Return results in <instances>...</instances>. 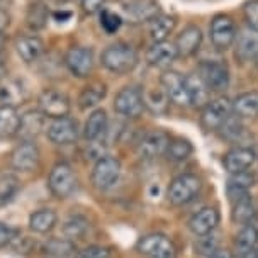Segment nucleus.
I'll use <instances>...</instances> for the list:
<instances>
[{
	"label": "nucleus",
	"mask_w": 258,
	"mask_h": 258,
	"mask_svg": "<svg viewBox=\"0 0 258 258\" xmlns=\"http://www.w3.org/2000/svg\"><path fill=\"white\" fill-rule=\"evenodd\" d=\"M143 102L151 114L163 116L168 110L170 99L163 89H145L143 90Z\"/></svg>",
	"instance_id": "27"
},
{
	"label": "nucleus",
	"mask_w": 258,
	"mask_h": 258,
	"mask_svg": "<svg viewBox=\"0 0 258 258\" xmlns=\"http://www.w3.org/2000/svg\"><path fill=\"white\" fill-rule=\"evenodd\" d=\"M201 180L192 173H182L175 177L168 187V201L173 206H185L192 202L201 192Z\"/></svg>",
	"instance_id": "3"
},
{
	"label": "nucleus",
	"mask_w": 258,
	"mask_h": 258,
	"mask_svg": "<svg viewBox=\"0 0 258 258\" xmlns=\"http://www.w3.org/2000/svg\"><path fill=\"white\" fill-rule=\"evenodd\" d=\"M177 58H178V54H177V49H175V44L167 43V41L155 43L148 51H146V61H148V64L158 67V68L170 67Z\"/></svg>",
	"instance_id": "24"
},
{
	"label": "nucleus",
	"mask_w": 258,
	"mask_h": 258,
	"mask_svg": "<svg viewBox=\"0 0 258 258\" xmlns=\"http://www.w3.org/2000/svg\"><path fill=\"white\" fill-rule=\"evenodd\" d=\"M100 26L107 34H114L122 26V17L114 11H102V14H100Z\"/></svg>",
	"instance_id": "40"
},
{
	"label": "nucleus",
	"mask_w": 258,
	"mask_h": 258,
	"mask_svg": "<svg viewBox=\"0 0 258 258\" xmlns=\"http://www.w3.org/2000/svg\"><path fill=\"white\" fill-rule=\"evenodd\" d=\"M197 75L211 92H223L229 85V70L223 61H202Z\"/></svg>",
	"instance_id": "7"
},
{
	"label": "nucleus",
	"mask_w": 258,
	"mask_h": 258,
	"mask_svg": "<svg viewBox=\"0 0 258 258\" xmlns=\"http://www.w3.org/2000/svg\"><path fill=\"white\" fill-rule=\"evenodd\" d=\"M56 219L58 218H56V213H54V211H51V209H39V211H36V213L31 214L29 228L34 233L46 234V233H49L54 228Z\"/></svg>",
	"instance_id": "31"
},
{
	"label": "nucleus",
	"mask_w": 258,
	"mask_h": 258,
	"mask_svg": "<svg viewBox=\"0 0 258 258\" xmlns=\"http://www.w3.org/2000/svg\"><path fill=\"white\" fill-rule=\"evenodd\" d=\"M7 26H9V14L4 9H0V34H2Z\"/></svg>",
	"instance_id": "46"
},
{
	"label": "nucleus",
	"mask_w": 258,
	"mask_h": 258,
	"mask_svg": "<svg viewBox=\"0 0 258 258\" xmlns=\"http://www.w3.org/2000/svg\"><path fill=\"white\" fill-rule=\"evenodd\" d=\"M253 183H255V177L250 175L248 172H243V173H238V175H233V178L229 180V188H239V190H248Z\"/></svg>",
	"instance_id": "41"
},
{
	"label": "nucleus",
	"mask_w": 258,
	"mask_h": 258,
	"mask_svg": "<svg viewBox=\"0 0 258 258\" xmlns=\"http://www.w3.org/2000/svg\"><path fill=\"white\" fill-rule=\"evenodd\" d=\"M21 116L17 114L16 107L0 105V136H12L17 135Z\"/></svg>",
	"instance_id": "35"
},
{
	"label": "nucleus",
	"mask_w": 258,
	"mask_h": 258,
	"mask_svg": "<svg viewBox=\"0 0 258 258\" xmlns=\"http://www.w3.org/2000/svg\"><path fill=\"white\" fill-rule=\"evenodd\" d=\"M236 48H234V54L239 61L250 63L258 59V29L253 27H246L243 29L234 39Z\"/></svg>",
	"instance_id": "18"
},
{
	"label": "nucleus",
	"mask_w": 258,
	"mask_h": 258,
	"mask_svg": "<svg viewBox=\"0 0 258 258\" xmlns=\"http://www.w3.org/2000/svg\"><path fill=\"white\" fill-rule=\"evenodd\" d=\"M6 77V67H4V61H2V53H0V78Z\"/></svg>",
	"instance_id": "50"
},
{
	"label": "nucleus",
	"mask_w": 258,
	"mask_h": 258,
	"mask_svg": "<svg viewBox=\"0 0 258 258\" xmlns=\"http://www.w3.org/2000/svg\"><path fill=\"white\" fill-rule=\"evenodd\" d=\"M121 161L114 156H102L97 160L92 170V183L99 190H107L121 177Z\"/></svg>",
	"instance_id": "6"
},
{
	"label": "nucleus",
	"mask_w": 258,
	"mask_h": 258,
	"mask_svg": "<svg viewBox=\"0 0 258 258\" xmlns=\"http://www.w3.org/2000/svg\"><path fill=\"white\" fill-rule=\"evenodd\" d=\"M202 43V32L197 26H187L177 41H175V49H177L178 58H190L197 53Z\"/></svg>",
	"instance_id": "22"
},
{
	"label": "nucleus",
	"mask_w": 258,
	"mask_h": 258,
	"mask_svg": "<svg viewBox=\"0 0 258 258\" xmlns=\"http://www.w3.org/2000/svg\"><path fill=\"white\" fill-rule=\"evenodd\" d=\"M19 190V180L12 173H0V204H6Z\"/></svg>",
	"instance_id": "38"
},
{
	"label": "nucleus",
	"mask_w": 258,
	"mask_h": 258,
	"mask_svg": "<svg viewBox=\"0 0 258 258\" xmlns=\"http://www.w3.org/2000/svg\"><path fill=\"white\" fill-rule=\"evenodd\" d=\"M53 17H54V21L56 22H63L61 19H64V17H67V19H70L72 17V12H53Z\"/></svg>",
	"instance_id": "48"
},
{
	"label": "nucleus",
	"mask_w": 258,
	"mask_h": 258,
	"mask_svg": "<svg viewBox=\"0 0 258 258\" xmlns=\"http://www.w3.org/2000/svg\"><path fill=\"white\" fill-rule=\"evenodd\" d=\"M48 17H49V9L46 7L44 2L38 0V2L31 4L29 9H27L26 24L31 31H41L46 26V22H48Z\"/></svg>",
	"instance_id": "33"
},
{
	"label": "nucleus",
	"mask_w": 258,
	"mask_h": 258,
	"mask_svg": "<svg viewBox=\"0 0 258 258\" xmlns=\"http://www.w3.org/2000/svg\"><path fill=\"white\" fill-rule=\"evenodd\" d=\"M48 187L58 199H67L68 196H72L77 187V177L70 165L64 163V161H59V163L54 165L48 177Z\"/></svg>",
	"instance_id": "5"
},
{
	"label": "nucleus",
	"mask_w": 258,
	"mask_h": 258,
	"mask_svg": "<svg viewBox=\"0 0 258 258\" xmlns=\"http://www.w3.org/2000/svg\"><path fill=\"white\" fill-rule=\"evenodd\" d=\"M78 124L70 117L53 119L46 127V135L54 145H72L78 138Z\"/></svg>",
	"instance_id": "16"
},
{
	"label": "nucleus",
	"mask_w": 258,
	"mask_h": 258,
	"mask_svg": "<svg viewBox=\"0 0 258 258\" xmlns=\"http://www.w3.org/2000/svg\"><path fill=\"white\" fill-rule=\"evenodd\" d=\"M27 97V90L22 80L12 77L0 78V105H9V107H16L22 104Z\"/></svg>",
	"instance_id": "20"
},
{
	"label": "nucleus",
	"mask_w": 258,
	"mask_h": 258,
	"mask_svg": "<svg viewBox=\"0 0 258 258\" xmlns=\"http://www.w3.org/2000/svg\"><path fill=\"white\" fill-rule=\"evenodd\" d=\"M136 250L146 258H177V248L165 234L151 233L138 239Z\"/></svg>",
	"instance_id": "4"
},
{
	"label": "nucleus",
	"mask_w": 258,
	"mask_h": 258,
	"mask_svg": "<svg viewBox=\"0 0 258 258\" xmlns=\"http://www.w3.org/2000/svg\"><path fill=\"white\" fill-rule=\"evenodd\" d=\"M73 251H75V246L70 239H59V238H54L51 241L46 245V253L51 256H56V258H67V256H72Z\"/></svg>",
	"instance_id": "39"
},
{
	"label": "nucleus",
	"mask_w": 258,
	"mask_h": 258,
	"mask_svg": "<svg viewBox=\"0 0 258 258\" xmlns=\"http://www.w3.org/2000/svg\"><path fill=\"white\" fill-rule=\"evenodd\" d=\"M11 165L17 172H32L39 165V150L32 141H22L11 153Z\"/></svg>",
	"instance_id": "14"
},
{
	"label": "nucleus",
	"mask_w": 258,
	"mask_h": 258,
	"mask_svg": "<svg viewBox=\"0 0 258 258\" xmlns=\"http://www.w3.org/2000/svg\"><path fill=\"white\" fill-rule=\"evenodd\" d=\"M233 211H231V218L234 223L238 224H250L251 219L256 216L255 204H253L251 197L246 194H241L238 197H233Z\"/></svg>",
	"instance_id": "26"
},
{
	"label": "nucleus",
	"mask_w": 258,
	"mask_h": 258,
	"mask_svg": "<svg viewBox=\"0 0 258 258\" xmlns=\"http://www.w3.org/2000/svg\"><path fill=\"white\" fill-rule=\"evenodd\" d=\"M256 155L255 151L248 146H236V148L229 150L224 155L223 165L231 175H238L243 172H248L251 168V165L255 163Z\"/></svg>",
	"instance_id": "17"
},
{
	"label": "nucleus",
	"mask_w": 258,
	"mask_h": 258,
	"mask_svg": "<svg viewBox=\"0 0 258 258\" xmlns=\"http://www.w3.org/2000/svg\"><path fill=\"white\" fill-rule=\"evenodd\" d=\"M110 255H112V251H110L107 246L94 245V246H87L85 250H82L78 258H110Z\"/></svg>",
	"instance_id": "42"
},
{
	"label": "nucleus",
	"mask_w": 258,
	"mask_h": 258,
	"mask_svg": "<svg viewBox=\"0 0 258 258\" xmlns=\"http://www.w3.org/2000/svg\"><path fill=\"white\" fill-rule=\"evenodd\" d=\"M175 29V17L167 16V14H158L150 26V38L155 43L165 41L170 36V32Z\"/></svg>",
	"instance_id": "32"
},
{
	"label": "nucleus",
	"mask_w": 258,
	"mask_h": 258,
	"mask_svg": "<svg viewBox=\"0 0 258 258\" xmlns=\"http://www.w3.org/2000/svg\"><path fill=\"white\" fill-rule=\"evenodd\" d=\"M94 51L92 48H85V46H73L64 54V67L73 77L85 78L94 72Z\"/></svg>",
	"instance_id": "8"
},
{
	"label": "nucleus",
	"mask_w": 258,
	"mask_h": 258,
	"mask_svg": "<svg viewBox=\"0 0 258 258\" xmlns=\"http://www.w3.org/2000/svg\"><path fill=\"white\" fill-rule=\"evenodd\" d=\"M233 114V104L224 97L209 100L201 114V124L206 131H219L224 127V124L231 119Z\"/></svg>",
	"instance_id": "2"
},
{
	"label": "nucleus",
	"mask_w": 258,
	"mask_h": 258,
	"mask_svg": "<svg viewBox=\"0 0 258 258\" xmlns=\"http://www.w3.org/2000/svg\"><path fill=\"white\" fill-rule=\"evenodd\" d=\"M187 80V92H188V102L194 107H204L209 102V89L204 85L199 75H188Z\"/></svg>",
	"instance_id": "28"
},
{
	"label": "nucleus",
	"mask_w": 258,
	"mask_h": 258,
	"mask_svg": "<svg viewBox=\"0 0 258 258\" xmlns=\"http://www.w3.org/2000/svg\"><path fill=\"white\" fill-rule=\"evenodd\" d=\"M87 229H89V221L80 214L70 216L63 226L64 236H67V239H70V241H73V239H82L85 236Z\"/></svg>",
	"instance_id": "36"
},
{
	"label": "nucleus",
	"mask_w": 258,
	"mask_h": 258,
	"mask_svg": "<svg viewBox=\"0 0 258 258\" xmlns=\"http://www.w3.org/2000/svg\"><path fill=\"white\" fill-rule=\"evenodd\" d=\"M124 17L138 24V22H145V21H153L156 16L160 14L158 4L153 0H124L121 4Z\"/></svg>",
	"instance_id": "15"
},
{
	"label": "nucleus",
	"mask_w": 258,
	"mask_h": 258,
	"mask_svg": "<svg viewBox=\"0 0 258 258\" xmlns=\"http://www.w3.org/2000/svg\"><path fill=\"white\" fill-rule=\"evenodd\" d=\"M114 109L117 114L127 119H138L141 116L145 102H143V92L138 87H124L116 95Z\"/></svg>",
	"instance_id": "11"
},
{
	"label": "nucleus",
	"mask_w": 258,
	"mask_h": 258,
	"mask_svg": "<svg viewBox=\"0 0 258 258\" xmlns=\"http://www.w3.org/2000/svg\"><path fill=\"white\" fill-rule=\"evenodd\" d=\"M105 94H107V87L104 84H90L87 85L84 90L78 95V107L82 110H89L94 109L95 105H99L104 100Z\"/></svg>",
	"instance_id": "29"
},
{
	"label": "nucleus",
	"mask_w": 258,
	"mask_h": 258,
	"mask_svg": "<svg viewBox=\"0 0 258 258\" xmlns=\"http://www.w3.org/2000/svg\"><path fill=\"white\" fill-rule=\"evenodd\" d=\"M16 51L24 63H34L44 53V43L34 34L19 36L16 39Z\"/></svg>",
	"instance_id": "23"
},
{
	"label": "nucleus",
	"mask_w": 258,
	"mask_h": 258,
	"mask_svg": "<svg viewBox=\"0 0 258 258\" xmlns=\"http://www.w3.org/2000/svg\"><path fill=\"white\" fill-rule=\"evenodd\" d=\"M100 61L109 72L112 73H127L138 64V53L131 44L126 43H116L110 44L109 48L104 49Z\"/></svg>",
	"instance_id": "1"
},
{
	"label": "nucleus",
	"mask_w": 258,
	"mask_h": 258,
	"mask_svg": "<svg viewBox=\"0 0 258 258\" xmlns=\"http://www.w3.org/2000/svg\"><path fill=\"white\" fill-rule=\"evenodd\" d=\"M241 258H258V246H256V248H253V250H250V251L243 253Z\"/></svg>",
	"instance_id": "49"
},
{
	"label": "nucleus",
	"mask_w": 258,
	"mask_h": 258,
	"mask_svg": "<svg viewBox=\"0 0 258 258\" xmlns=\"http://www.w3.org/2000/svg\"><path fill=\"white\" fill-rule=\"evenodd\" d=\"M233 112L238 117H256L258 116V92H245L238 95L233 102Z\"/></svg>",
	"instance_id": "30"
},
{
	"label": "nucleus",
	"mask_w": 258,
	"mask_h": 258,
	"mask_svg": "<svg viewBox=\"0 0 258 258\" xmlns=\"http://www.w3.org/2000/svg\"><path fill=\"white\" fill-rule=\"evenodd\" d=\"M192 150L194 148H192L190 141L183 140V138H175V140H170L167 155L170 160L182 161V160H187L188 156L192 155Z\"/></svg>",
	"instance_id": "37"
},
{
	"label": "nucleus",
	"mask_w": 258,
	"mask_h": 258,
	"mask_svg": "<svg viewBox=\"0 0 258 258\" xmlns=\"http://www.w3.org/2000/svg\"><path fill=\"white\" fill-rule=\"evenodd\" d=\"M258 246V229L253 224H245L234 238V248L239 255Z\"/></svg>",
	"instance_id": "34"
},
{
	"label": "nucleus",
	"mask_w": 258,
	"mask_h": 258,
	"mask_svg": "<svg viewBox=\"0 0 258 258\" xmlns=\"http://www.w3.org/2000/svg\"><path fill=\"white\" fill-rule=\"evenodd\" d=\"M109 131V117L104 109H95L90 114L84 127V136L87 141L100 140Z\"/></svg>",
	"instance_id": "25"
},
{
	"label": "nucleus",
	"mask_w": 258,
	"mask_h": 258,
	"mask_svg": "<svg viewBox=\"0 0 258 258\" xmlns=\"http://www.w3.org/2000/svg\"><path fill=\"white\" fill-rule=\"evenodd\" d=\"M160 85L161 89L167 92L168 99L172 102L178 105H190V102H188V92H187V80L178 72L175 70L163 72V75L160 77Z\"/></svg>",
	"instance_id": "13"
},
{
	"label": "nucleus",
	"mask_w": 258,
	"mask_h": 258,
	"mask_svg": "<svg viewBox=\"0 0 258 258\" xmlns=\"http://www.w3.org/2000/svg\"><path fill=\"white\" fill-rule=\"evenodd\" d=\"M46 129V116L41 110H27L21 116L17 136L22 141H34Z\"/></svg>",
	"instance_id": "19"
},
{
	"label": "nucleus",
	"mask_w": 258,
	"mask_h": 258,
	"mask_svg": "<svg viewBox=\"0 0 258 258\" xmlns=\"http://www.w3.org/2000/svg\"><path fill=\"white\" fill-rule=\"evenodd\" d=\"M236 39V26L229 16L219 14L211 21V43L218 51H226L231 48Z\"/></svg>",
	"instance_id": "10"
},
{
	"label": "nucleus",
	"mask_w": 258,
	"mask_h": 258,
	"mask_svg": "<svg viewBox=\"0 0 258 258\" xmlns=\"http://www.w3.org/2000/svg\"><path fill=\"white\" fill-rule=\"evenodd\" d=\"M39 110L49 119L67 117L70 112V99L61 90L46 89L39 95Z\"/></svg>",
	"instance_id": "9"
},
{
	"label": "nucleus",
	"mask_w": 258,
	"mask_h": 258,
	"mask_svg": "<svg viewBox=\"0 0 258 258\" xmlns=\"http://www.w3.org/2000/svg\"><path fill=\"white\" fill-rule=\"evenodd\" d=\"M17 238V229L0 221V248H6Z\"/></svg>",
	"instance_id": "44"
},
{
	"label": "nucleus",
	"mask_w": 258,
	"mask_h": 258,
	"mask_svg": "<svg viewBox=\"0 0 258 258\" xmlns=\"http://www.w3.org/2000/svg\"><path fill=\"white\" fill-rule=\"evenodd\" d=\"M219 223V213L214 207H202L188 221V228L196 236H206L216 229Z\"/></svg>",
	"instance_id": "21"
},
{
	"label": "nucleus",
	"mask_w": 258,
	"mask_h": 258,
	"mask_svg": "<svg viewBox=\"0 0 258 258\" xmlns=\"http://www.w3.org/2000/svg\"><path fill=\"white\" fill-rule=\"evenodd\" d=\"M170 145V136L165 131H160V129H153V131H148L145 136L141 138V141L138 143V156L145 160H151V158H158L161 155H167Z\"/></svg>",
	"instance_id": "12"
},
{
	"label": "nucleus",
	"mask_w": 258,
	"mask_h": 258,
	"mask_svg": "<svg viewBox=\"0 0 258 258\" xmlns=\"http://www.w3.org/2000/svg\"><path fill=\"white\" fill-rule=\"evenodd\" d=\"M105 0H80L82 9H84L85 14H95L102 9Z\"/></svg>",
	"instance_id": "45"
},
{
	"label": "nucleus",
	"mask_w": 258,
	"mask_h": 258,
	"mask_svg": "<svg viewBox=\"0 0 258 258\" xmlns=\"http://www.w3.org/2000/svg\"><path fill=\"white\" fill-rule=\"evenodd\" d=\"M243 12H245V19L250 24V27L258 29V0L246 2L245 7H243Z\"/></svg>",
	"instance_id": "43"
},
{
	"label": "nucleus",
	"mask_w": 258,
	"mask_h": 258,
	"mask_svg": "<svg viewBox=\"0 0 258 258\" xmlns=\"http://www.w3.org/2000/svg\"><path fill=\"white\" fill-rule=\"evenodd\" d=\"M209 258H234L231 251L228 250H216L213 255H209Z\"/></svg>",
	"instance_id": "47"
}]
</instances>
